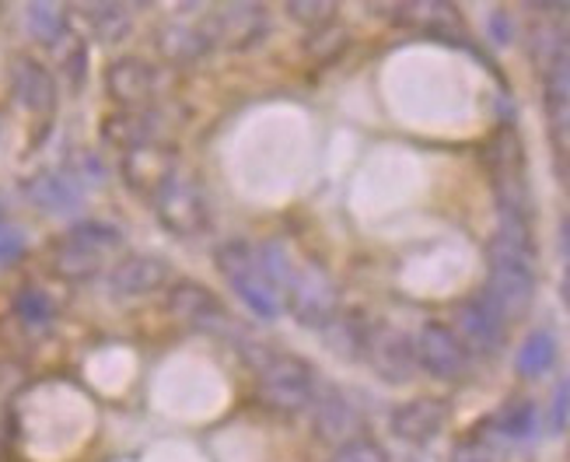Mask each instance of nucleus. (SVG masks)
Returning a JSON list of instances; mask_svg holds the SVG:
<instances>
[{"label":"nucleus","mask_w":570,"mask_h":462,"mask_svg":"<svg viewBox=\"0 0 570 462\" xmlns=\"http://www.w3.org/2000/svg\"><path fill=\"white\" fill-rule=\"evenodd\" d=\"M420 351H424V361H428V368L434 375H459L462 368V351L459 344L452 340L449 330H441V326H428L424 336H420Z\"/></svg>","instance_id":"f257e3e1"},{"label":"nucleus","mask_w":570,"mask_h":462,"mask_svg":"<svg viewBox=\"0 0 570 462\" xmlns=\"http://www.w3.org/2000/svg\"><path fill=\"white\" fill-rule=\"evenodd\" d=\"M550 357H553L550 340H547V336H535L532 344L522 351V368H525V372H542V368L550 364Z\"/></svg>","instance_id":"f03ea898"},{"label":"nucleus","mask_w":570,"mask_h":462,"mask_svg":"<svg viewBox=\"0 0 570 462\" xmlns=\"http://www.w3.org/2000/svg\"><path fill=\"white\" fill-rule=\"evenodd\" d=\"M567 249H570V225H567Z\"/></svg>","instance_id":"7ed1b4c3"}]
</instances>
